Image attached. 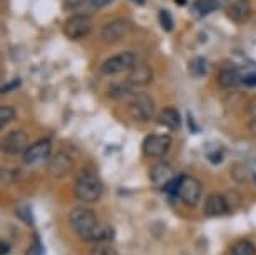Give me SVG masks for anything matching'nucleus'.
I'll return each instance as SVG.
<instances>
[{
  "label": "nucleus",
  "mask_w": 256,
  "mask_h": 255,
  "mask_svg": "<svg viewBox=\"0 0 256 255\" xmlns=\"http://www.w3.org/2000/svg\"><path fill=\"white\" fill-rule=\"evenodd\" d=\"M69 222L72 230L79 235V238L86 242H100V240H109L112 237V230L102 227L99 223L98 216L89 208H74L69 215Z\"/></svg>",
  "instance_id": "f257e3e1"
},
{
  "label": "nucleus",
  "mask_w": 256,
  "mask_h": 255,
  "mask_svg": "<svg viewBox=\"0 0 256 255\" xmlns=\"http://www.w3.org/2000/svg\"><path fill=\"white\" fill-rule=\"evenodd\" d=\"M102 183L100 180L92 173H82L77 178L76 186H74V193L80 201L84 203H94L100 198L102 195Z\"/></svg>",
  "instance_id": "f03ea898"
},
{
  "label": "nucleus",
  "mask_w": 256,
  "mask_h": 255,
  "mask_svg": "<svg viewBox=\"0 0 256 255\" xmlns=\"http://www.w3.org/2000/svg\"><path fill=\"white\" fill-rule=\"evenodd\" d=\"M176 195L180 196L182 203L188 206H198L202 195L201 181L196 180L194 176H180V183H178Z\"/></svg>",
  "instance_id": "7ed1b4c3"
},
{
  "label": "nucleus",
  "mask_w": 256,
  "mask_h": 255,
  "mask_svg": "<svg viewBox=\"0 0 256 255\" xmlns=\"http://www.w3.org/2000/svg\"><path fill=\"white\" fill-rule=\"evenodd\" d=\"M129 113L139 123L151 121L154 116V101L146 93L132 94L131 103H129Z\"/></svg>",
  "instance_id": "20e7f679"
},
{
  "label": "nucleus",
  "mask_w": 256,
  "mask_h": 255,
  "mask_svg": "<svg viewBox=\"0 0 256 255\" xmlns=\"http://www.w3.org/2000/svg\"><path fill=\"white\" fill-rule=\"evenodd\" d=\"M132 24L128 19H116V21L106 24L100 31V39L108 44H114V42H120L122 39L131 34Z\"/></svg>",
  "instance_id": "39448f33"
},
{
  "label": "nucleus",
  "mask_w": 256,
  "mask_h": 255,
  "mask_svg": "<svg viewBox=\"0 0 256 255\" xmlns=\"http://www.w3.org/2000/svg\"><path fill=\"white\" fill-rule=\"evenodd\" d=\"M136 56L132 52H119L112 57H109L108 61L100 66V72L104 76H114V74H120L124 71H129L131 67L136 64Z\"/></svg>",
  "instance_id": "423d86ee"
},
{
  "label": "nucleus",
  "mask_w": 256,
  "mask_h": 255,
  "mask_svg": "<svg viewBox=\"0 0 256 255\" xmlns=\"http://www.w3.org/2000/svg\"><path fill=\"white\" fill-rule=\"evenodd\" d=\"M90 31H92V19L89 16H86V14L72 16L70 19H67V22L64 26V34L72 41L86 37Z\"/></svg>",
  "instance_id": "0eeeda50"
},
{
  "label": "nucleus",
  "mask_w": 256,
  "mask_h": 255,
  "mask_svg": "<svg viewBox=\"0 0 256 255\" xmlns=\"http://www.w3.org/2000/svg\"><path fill=\"white\" fill-rule=\"evenodd\" d=\"M171 146V138L168 134H149V136L144 139L142 143V153L146 156H151V158H159V156H164Z\"/></svg>",
  "instance_id": "6e6552de"
},
{
  "label": "nucleus",
  "mask_w": 256,
  "mask_h": 255,
  "mask_svg": "<svg viewBox=\"0 0 256 255\" xmlns=\"http://www.w3.org/2000/svg\"><path fill=\"white\" fill-rule=\"evenodd\" d=\"M28 144V136L24 131H12L8 133L2 141V150L7 155H18V153H26Z\"/></svg>",
  "instance_id": "1a4fd4ad"
},
{
  "label": "nucleus",
  "mask_w": 256,
  "mask_h": 255,
  "mask_svg": "<svg viewBox=\"0 0 256 255\" xmlns=\"http://www.w3.org/2000/svg\"><path fill=\"white\" fill-rule=\"evenodd\" d=\"M50 151H52L50 139H46V138L38 139L37 143L30 144L26 150V153H24V161L28 163V165H30V163H37L47 156H50Z\"/></svg>",
  "instance_id": "9d476101"
},
{
  "label": "nucleus",
  "mask_w": 256,
  "mask_h": 255,
  "mask_svg": "<svg viewBox=\"0 0 256 255\" xmlns=\"http://www.w3.org/2000/svg\"><path fill=\"white\" fill-rule=\"evenodd\" d=\"M128 72V83L132 86H146L152 81V67L146 62H136Z\"/></svg>",
  "instance_id": "9b49d317"
},
{
  "label": "nucleus",
  "mask_w": 256,
  "mask_h": 255,
  "mask_svg": "<svg viewBox=\"0 0 256 255\" xmlns=\"http://www.w3.org/2000/svg\"><path fill=\"white\" fill-rule=\"evenodd\" d=\"M70 170H72V160L66 155V153H56V155L50 156L49 171L54 176H57V178L66 176V175H69Z\"/></svg>",
  "instance_id": "f8f14e48"
},
{
  "label": "nucleus",
  "mask_w": 256,
  "mask_h": 255,
  "mask_svg": "<svg viewBox=\"0 0 256 255\" xmlns=\"http://www.w3.org/2000/svg\"><path fill=\"white\" fill-rule=\"evenodd\" d=\"M151 180L154 185L158 186H168L174 180V171L169 163H158L151 170Z\"/></svg>",
  "instance_id": "ddd939ff"
},
{
  "label": "nucleus",
  "mask_w": 256,
  "mask_h": 255,
  "mask_svg": "<svg viewBox=\"0 0 256 255\" xmlns=\"http://www.w3.org/2000/svg\"><path fill=\"white\" fill-rule=\"evenodd\" d=\"M251 14V0H234L226 9V16L233 22H244Z\"/></svg>",
  "instance_id": "4468645a"
},
{
  "label": "nucleus",
  "mask_w": 256,
  "mask_h": 255,
  "mask_svg": "<svg viewBox=\"0 0 256 255\" xmlns=\"http://www.w3.org/2000/svg\"><path fill=\"white\" fill-rule=\"evenodd\" d=\"M228 208H230L228 200H226V196L220 195V193H212L208 196L206 205H204V211L208 216H220V215L226 213Z\"/></svg>",
  "instance_id": "2eb2a0df"
},
{
  "label": "nucleus",
  "mask_w": 256,
  "mask_h": 255,
  "mask_svg": "<svg viewBox=\"0 0 256 255\" xmlns=\"http://www.w3.org/2000/svg\"><path fill=\"white\" fill-rule=\"evenodd\" d=\"M241 83V74L240 71L233 66H224L218 74V84L223 89H231L234 86Z\"/></svg>",
  "instance_id": "dca6fc26"
},
{
  "label": "nucleus",
  "mask_w": 256,
  "mask_h": 255,
  "mask_svg": "<svg viewBox=\"0 0 256 255\" xmlns=\"http://www.w3.org/2000/svg\"><path fill=\"white\" fill-rule=\"evenodd\" d=\"M158 123L161 124V126L168 128V129H178L181 128V116L180 113H178V109L174 108H164L161 113H159L158 116Z\"/></svg>",
  "instance_id": "f3484780"
},
{
  "label": "nucleus",
  "mask_w": 256,
  "mask_h": 255,
  "mask_svg": "<svg viewBox=\"0 0 256 255\" xmlns=\"http://www.w3.org/2000/svg\"><path fill=\"white\" fill-rule=\"evenodd\" d=\"M231 255H256V245L250 240H238L231 245Z\"/></svg>",
  "instance_id": "a211bd4d"
},
{
  "label": "nucleus",
  "mask_w": 256,
  "mask_h": 255,
  "mask_svg": "<svg viewBox=\"0 0 256 255\" xmlns=\"http://www.w3.org/2000/svg\"><path fill=\"white\" fill-rule=\"evenodd\" d=\"M220 6L216 0H194V11L200 16H208L212 11H216Z\"/></svg>",
  "instance_id": "6ab92c4d"
},
{
  "label": "nucleus",
  "mask_w": 256,
  "mask_h": 255,
  "mask_svg": "<svg viewBox=\"0 0 256 255\" xmlns=\"http://www.w3.org/2000/svg\"><path fill=\"white\" fill-rule=\"evenodd\" d=\"M190 72L194 78L198 76H204L206 74V61L202 57H194L190 61Z\"/></svg>",
  "instance_id": "aec40b11"
},
{
  "label": "nucleus",
  "mask_w": 256,
  "mask_h": 255,
  "mask_svg": "<svg viewBox=\"0 0 256 255\" xmlns=\"http://www.w3.org/2000/svg\"><path fill=\"white\" fill-rule=\"evenodd\" d=\"M16 118V109L12 106H2L0 108V126H7L12 119Z\"/></svg>",
  "instance_id": "412c9836"
},
{
  "label": "nucleus",
  "mask_w": 256,
  "mask_h": 255,
  "mask_svg": "<svg viewBox=\"0 0 256 255\" xmlns=\"http://www.w3.org/2000/svg\"><path fill=\"white\" fill-rule=\"evenodd\" d=\"M158 19H159V24H161V27L164 29L166 32H171L172 27H174V22H172V16L169 14L168 11H159L158 14Z\"/></svg>",
  "instance_id": "4be33fe9"
},
{
  "label": "nucleus",
  "mask_w": 256,
  "mask_h": 255,
  "mask_svg": "<svg viewBox=\"0 0 256 255\" xmlns=\"http://www.w3.org/2000/svg\"><path fill=\"white\" fill-rule=\"evenodd\" d=\"M90 255H118L114 248H110L109 245H98L96 248H92Z\"/></svg>",
  "instance_id": "5701e85b"
},
{
  "label": "nucleus",
  "mask_w": 256,
  "mask_h": 255,
  "mask_svg": "<svg viewBox=\"0 0 256 255\" xmlns=\"http://www.w3.org/2000/svg\"><path fill=\"white\" fill-rule=\"evenodd\" d=\"M17 213H18L20 218L26 220L27 223H32V215H30V210H28V206H18Z\"/></svg>",
  "instance_id": "b1692460"
},
{
  "label": "nucleus",
  "mask_w": 256,
  "mask_h": 255,
  "mask_svg": "<svg viewBox=\"0 0 256 255\" xmlns=\"http://www.w3.org/2000/svg\"><path fill=\"white\" fill-rule=\"evenodd\" d=\"M20 84V81L18 79H16L14 83H10V84H4V88H2V93H7V91H10V89H16V86H18Z\"/></svg>",
  "instance_id": "393cba45"
},
{
  "label": "nucleus",
  "mask_w": 256,
  "mask_h": 255,
  "mask_svg": "<svg viewBox=\"0 0 256 255\" xmlns=\"http://www.w3.org/2000/svg\"><path fill=\"white\" fill-rule=\"evenodd\" d=\"M110 2H112V0H92V4L96 7H106V6H109Z\"/></svg>",
  "instance_id": "a878e982"
},
{
  "label": "nucleus",
  "mask_w": 256,
  "mask_h": 255,
  "mask_svg": "<svg viewBox=\"0 0 256 255\" xmlns=\"http://www.w3.org/2000/svg\"><path fill=\"white\" fill-rule=\"evenodd\" d=\"M250 114H251V118H253L254 121H256V99H254L253 103H251V106H250Z\"/></svg>",
  "instance_id": "bb28decb"
},
{
  "label": "nucleus",
  "mask_w": 256,
  "mask_h": 255,
  "mask_svg": "<svg viewBox=\"0 0 256 255\" xmlns=\"http://www.w3.org/2000/svg\"><path fill=\"white\" fill-rule=\"evenodd\" d=\"M244 83H246V84H256V74H251L250 78H246V79H244Z\"/></svg>",
  "instance_id": "cd10ccee"
},
{
  "label": "nucleus",
  "mask_w": 256,
  "mask_h": 255,
  "mask_svg": "<svg viewBox=\"0 0 256 255\" xmlns=\"http://www.w3.org/2000/svg\"><path fill=\"white\" fill-rule=\"evenodd\" d=\"M250 131L256 136V121L254 119H251V123H250Z\"/></svg>",
  "instance_id": "c85d7f7f"
},
{
  "label": "nucleus",
  "mask_w": 256,
  "mask_h": 255,
  "mask_svg": "<svg viewBox=\"0 0 256 255\" xmlns=\"http://www.w3.org/2000/svg\"><path fill=\"white\" fill-rule=\"evenodd\" d=\"M8 252V245L6 242H2V255H6Z\"/></svg>",
  "instance_id": "c756f323"
},
{
  "label": "nucleus",
  "mask_w": 256,
  "mask_h": 255,
  "mask_svg": "<svg viewBox=\"0 0 256 255\" xmlns=\"http://www.w3.org/2000/svg\"><path fill=\"white\" fill-rule=\"evenodd\" d=\"M131 2H134V4H138V6H142L146 0H131Z\"/></svg>",
  "instance_id": "7c9ffc66"
},
{
  "label": "nucleus",
  "mask_w": 256,
  "mask_h": 255,
  "mask_svg": "<svg viewBox=\"0 0 256 255\" xmlns=\"http://www.w3.org/2000/svg\"><path fill=\"white\" fill-rule=\"evenodd\" d=\"M216 2H218V6H220V7H223L224 4L228 2V0H216Z\"/></svg>",
  "instance_id": "2f4dec72"
},
{
  "label": "nucleus",
  "mask_w": 256,
  "mask_h": 255,
  "mask_svg": "<svg viewBox=\"0 0 256 255\" xmlns=\"http://www.w3.org/2000/svg\"><path fill=\"white\" fill-rule=\"evenodd\" d=\"M254 180H256V173H254Z\"/></svg>",
  "instance_id": "473e14b6"
}]
</instances>
